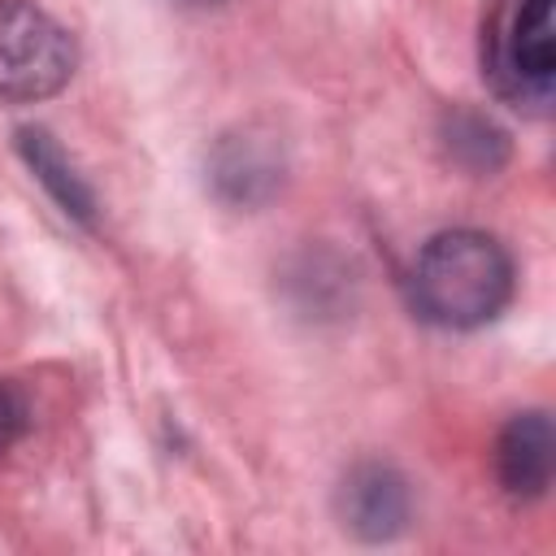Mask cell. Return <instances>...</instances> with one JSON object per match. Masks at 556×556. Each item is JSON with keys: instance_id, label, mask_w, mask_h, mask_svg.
Segmentation results:
<instances>
[{"instance_id": "7", "label": "cell", "mask_w": 556, "mask_h": 556, "mask_svg": "<svg viewBox=\"0 0 556 556\" xmlns=\"http://www.w3.org/2000/svg\"><path fill=\"white\" fill-rule=\"evenodd\" d=\"M443 143H447V156L452 161H460L465 169H473V174H491V169H500L504 165V156H508V139H504V130L491 122V117H482V113H447V122H443Z\"/></svg>"}, {"instance_id": "5", "label": "cell", "mask_w": 556, "mask_h": 556, "mask_svg": "<svg viewBox=\"0 0 556 556\" xmlns=\"http://www.w3.org/2000/svg\"><path fill=\"white\" fill-rule=\"evenodd\" d=\"M17 152L26 156L30 174L48 187V195H52L74 222L87 226L91 213H96V200H91L87 182L74 174V165L65 161V152L56 148V139H52L48 130H39V126H26V130H17Z\"/></svg>"}, {"instance_id": "4", "label": "cell", "mask_w": 556, "mask_h": 556, "mask_svg": "<svg viewBox=\"0 0 556 556\" xmlns=\"http://www.w3.org/2000/svg\"><path fill=\"white\" fill-rule=\"evenodd\" d=\"M552 465H556V434L547 413H517L495 443V473L504 482L508 495L517 500H539L552 482Z\"/></svg>"}, {"instance_id": "6", "label": "cell", "mask_w": 556, "mask_h": 556, "mask_svg": "<svg viewBox=\"0 0 556 556\" xmlns=\"http://www.w3.org/2000/svg\"><path fill=\"white\" fill-rule=\"evenodd\" d=\"M508 70L517 87H547L556 70V26H552V0H521L513 17L508 39Z\"/></svg>"}, {"instance_id": "8", "label": "cell", "mask_w": 556, "mask_h": 556, "mask_svg": "<svg viewBox=\"0 0 556 556\" xmlns=\"http://www.w3.org/2000/svg\"><path fill=\"white\" fill-rule=\"evenodd\" d=\"M213 182H217V191H222L226 200L252 204L256 195H265V191L274 187V165H269L252 143L230 139V143H222V152H217V161H213Z\"/></svg>"}, {"instance_id": "1", "label": "cell", "mask_w": 556, "mask_h": 556, "mask_svg": "<svg viewBox=\"0 0 556 556\" xmlns=\"http://www.w3.org/2000/svg\"><path fill=\"white\" fill-rule=\"evenodd\" d=\"M408 291L426 321L473 330L495 321L513 300V256L482 230H443L417 252Z\"/></svg>"}, {"instance_id": "9", "label": "cell", "mask_w": 556, "mask_h": 556, "mask_svg": "<svg viewBox=\"0 0 556 556\" xmlns=\"http://www.w3.org/2000/svg\"><path fill=\"white\" fill-rule=\"evenodd\" d=\"M26 426H30V404H26V395H22L13 382H0V456L26 434Z\"/></svg>"}, {"instance_id": "10", "label": "cell", "mask_w": 556, "mask_h": 556, "mask_svg": "<svg viewBox=\"0 0 556 556\" xmlns=\"http://www.w3.org/2000/svg\"><path fill=\"white\" fill-rule=\"evenodd\" d=\"M182 4H217V0H182Z\"/></svg>"}, {"instance_id": "2", "label": "cell", "mask_w": 556, "mask_h": 556, "mask_svg": "<svg viewBox=\"0 0 556 556\" xmlns=\"http://www.w3.org/2000/svg\"><path fill=\"white\" fill-rule=\"evenodd\" d=\"M74 39L30 0H0V100L35 104L74 74Z\"/></svg>"}, {"instance_id": "3", "label": "cell", "mask_w": 556, "mask_h": 556, "mask_svg": "<svg viewBox=\"0 0 556 556\" xmlns=\"http://www.w3.org/2000/svg\"><path fill=\"white\" fill-rule=\"evenodd\" d=\"M339 517L356 539L382 543L408 521V486L391 465H356L339 486Z\"/></svg>"}]
</instances>
